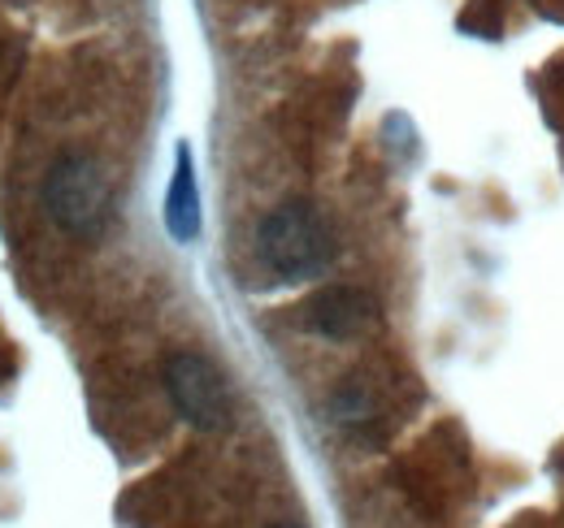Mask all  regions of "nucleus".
I'll return each mask as SVG.
<instances>
[{"label": "nucleus", "instance_id": "1", "mask_svg": "<svg viewBox=\"0 0 564 528\" xmlns=\"http://www.w3.org/2000/svg\"><path fill=\"white\" fill-rule=\"evenodd\" d=\"M257 252L265 268L279 277V282H308L317 273H326V264L335 256V239H330V226L326 217L304 204V199H286L279 204L261 230H257Z\"/></svg>", "mask_w": 564, "mask_h": 528}, {"label": "nucleus", "instance_id": "2", "mask_svg": "<svg viewBox=\"0 0 564 528\" xmlns=\"http://www.w3.org/2000/svg\"><path fill=\"white\" fill-rule=\"evenodd\" d=\"M44 208L66 234L96 239L113 217V183L91 156H62L44 178Z\"/></svg>", "mask_w": 564, "mask_h": 528}, {"label": "nucleus", "instance_id": "3", "mask_svg": "<svg viewBox=\"0 0 564 528\" xmlns=\"http://www.w3.org/2000/svg\"><path fill=\"white\" fill-rule=\"evenodd\" d=\"M165 395L187 425H196L205 433H217V429L230 425L226 382H221L217 364L200 351H174L165 360Z\"/></svg>", "mask_w": 564, "mask_h": 528}, {"label": "nucleus", "instance_id": "4", "mask_svg": "<svg viewBox=\"0 0 564 528\" xmlns=\"http://www.w3.org/2000/svg\"><path fill=\"white\" fill-rule=\"evenodd\" d=\"M304 326L322 338L352 342L378 326V304L356 286H326L304 304Z\"/></svg>", "mask_w": 564, "mask_h": 528}, {"label": "nucleus", "instance_id": "5", "mask_svg": "<svg viewBox=\"0 0 564 528\" xmlns=\"http://www.w3.org/2000/svg\"><path fill=\"white\" fill-rule=\"evenodd\" d=\"M165 230L183 248L200 239V187H196V161L187 143H178L174 152V178L165 191Z\"/></svg>", "mask_w": 564, "mask_h": 528}, {"label": "nucleus", "instance_id": "6", "mask_svg": "<svg viewBox=\"0 0 564 528\" xmlns=\"http://www.w3.org/2000/svg\"><path fill=\"white\" fill-rule=\"evenodd\" d=\"M274 528H304V525H295V520H282V525H274Z\"/></svg>", "mask_w": 564, "mask_h": 528}]
</instances>
